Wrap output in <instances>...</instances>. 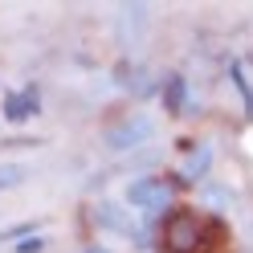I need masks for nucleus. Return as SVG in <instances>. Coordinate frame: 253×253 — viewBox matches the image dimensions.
<instances>
[{
  "label": "nucleus",
  "instance_id": "nucleus-4",
  "mask_svg": "<svg viewBox=\"0 0 253 253\" xmlns=\"http://www.w3.org/2000/svg\"><path fill=\"white\" fill-rule=\"evenodd\" d=\"M143 139H151V119L147 115H131V119H123L119 126H110V131H106L110 151H131V147L143 143Z\"/></svg>",
  "mask_w": 253,
  "mask_h": 253
},
{
  "label": "nucleus",
  "instance_id": "nucleus-11",
  "mask_svg": "<svg viewBox=\"0 0 253 253\" xmlns=\"http://www.w3.org/2000/svg\"><path fill=\"white\" fill-rule=\"evenodd\" d=\"M45 249V237H29V241H17V253H41Z\"/></svg>",
  "mask_w": 253,
  "mask_h": 253
},
{
  "label": "nucleus",
  "instance_id": "nucleus-2",
  "mask_svg": "<svg viewBox=\"0 0 253 253\" xmlns=\"http://www.w3.org/2000/svg\"><path fill=\"white\" fill-rule=\"evenodd\" d=\"M94 220H98L102 229H110V233H123V237H131L135 245H151V237H147V225H139V220L123 209V204H110V200H102L98 209H94Z\"/></svg>",
  "mask_w": 253,
  "mask_h": 253
},
{
  "label": "nucleus",
  "instance_id": "nucleus-1",
  "mask_svg": "<svg viewBox=\"0 0 253 253\" xmlns=\"http://www.w3.org/2000/svg\"><path fill=\"white\" fill-rule=\"evenodd\" d=\"M212 237V225H204V216L192 209H176L164 220V233H160V245L168 253H200Z\"/></svg>",
  "mask_w": 253,
  "mask_h": 253
},
{
  "label": "nucleus",
  "instance_id": "nucleus-7",
  "mask_svg": "<svg viewBox=\"0 0 253 253\" xmlns=\"http://www.w3.org/2000/svg\"><path fill=\"white\" fill-rule=\"evenodd\" d=\"M184 78L180 74H168V82H164V106H168V115H184Z\"/></svg>",
  "mask_w": 253,
  "mask_h": 253
},
{
  "label": "nucleus",
  "instance_id": "nucleus-8",
  "mask_svg": "<svg viewBox=\"0 0 253 253\" xmlns=\"http://www.w3.org/2000/svg\"><path fill=\"white\" fill-rule=\"evenodd\" d=\"M229 78H233V86H237V94H241V102H245V115L253 119V86H249V78L241 70V61H233V66H229Z\"/></svg>",
  "mask_w": 253,
  "mask_h": 253
},
{
  "label": "nucleus",
  "instance_id": "nucleus-9",
  "mask_svg": "<svg viewBox=\"0 0 253 253\" xmlns=\"http://www.w3.org/2000/svg\"><path fill=\"white\" fill-rule=\"evenodd\" d=\"M25 180V168L21 164H0V192H4V188H17Z\"/></svg>",
  "mask_w": 253,
  "mask_h": 253
},
{
  "label": "nucleus",
  "instance_id": "nucleus-6",
  "mask_svg": "<svg viewBox=\"0 0 253 253\" xmlns=\"http://www.w3.org/2000/svg\"><path fill=\"white\" fill-rule=\"evenodd\" d=\"M37 110H41V106H37V90H33V86H29L25 94H21V90L4 94V119H8V123H25V119H33Z\"/></svg>",
  "mask_w": 253,
  "mask_h": 253
},
{
  "label": "nucleus",
  "instance_id": "nucleus-12",
  "mask_svg": "<svg viewBox=\"0 0 253 253\" xmlns=\"http://www.w3.org/2000/svg\"><path fill=\"white\" fill-rule=\"evenodd\" d=\"M86 253H110V249H106V245H90Z\"/></svg>",
  "mask_w": 253,
  "mask_h": 253
},
{
  "label": "nucleus",
  "instance_id": "nucleus-5",
  "mask_svg": "<svg viewBox=\"0 0 253 253\" xmlns=\"http://www.w3.org/2000/svg\"><path fill=\"white\" fill-rule=\"evenodd\" d=\"M209 168H212V147L209 143H196L192 151L184 155V164H180V180L184 184H200L204 176H209Z\"/></svg>",
  "mask_w": 253,
  "mask_h": 253
},
{
  "label": "nucleus",
  "instance_id": "nucleus-10",
  "mask_svg": "<svg viewBox=\"0 0 253 253\" xmlns=\"http://www.w3.org/2000/svg\"><path fill=\"white\" fill-rule=\"evenodd\" d=\"M25 233H37V220H33V225H17V229H4V233H0V241H17V237L25 241Z\"/></svg>",
  "mask_w": 253,
  "mask_h": 253
},
{
  "label": "nucleus",
  "instance_id": "nucleus-3",
  "mask_svg": "<svg viewBox=\"0 0 253 253\" xmlns=\"http://www.w3.org/2000/svg\"><path fill=\"white\" fill-rule=\"evenodd\" d=\"M126 204L139 209V212H164L171 204V188L160 176H143V180H135L131 188H126Z\"/></svg>",
  "mask_w": 253,
  "mask_h": 253
}]
</instances>
